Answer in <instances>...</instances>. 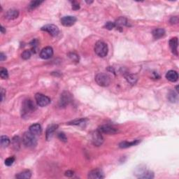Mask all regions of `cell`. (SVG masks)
<instances>
[{
  "label": "cell",
  "instance_id": "cell-1",
  "mask_svg": "<svg viewBox=\"0 0 179 179\" xmlns=\"http://www.w3.org/2000/svg\"><path fill=\"white\" fill-rule=\"evenodd\" d=\"M36 109V107L35 104H34V103L33 102V101L31 100H25L22 105V111H21L22 117H29L30 114H31L32 112L35 111Z\"/></svg>",
  "mask_w": 179,
  "mask_h": 179
},
{
  "label": "cell",
  "instance_id": "cell-2",
  "mask_svg": "<svg viewBox=\"0 0 179 179\" xmlns=\"http://www.w3.org/2000/svg\"><path fill=\"white\" fill-rule=\"evenodd\" d=\"M23 143L26 147L34 148L37 145V140H36V136L30 132L29 131H27L23 134Z\"/></svg>",
  "mask_w": 179,
  "mask_h": 179
},
{
  "label": "cell",
  "instance_id": "cell-3",
  "mask_svg": "<svg viewBox=\"0 0 179 179\" xmlns=\"http://www.w3.org/2000/svg\"><path fill=\"white\" fill-rule=\"evenodd\" d=\"M94 52L98 56L101 57H104L107 55L109 48L107 44L102 41H99L95 44L94 46Z\"/></svg>",
  "mask_w": 179,
  "mask_h": 179
},
{
  "label": "cell",
  "instance_id": "cell-4",
  "mask_svg": "<svg viewBox=\"0 0 179 179\" xmlns=\"http://www.w3.org/2000/svg\"><path fill=\"white\" fill-rule=\"evenodd\" d=\"M95 81L102 87H107L111 83V78L104 73H99L95 76Z\"/></svg>",
  "mask_w": 179,
  "mask_h": 179
},
{
  "label": "cell",
  "instance_id": "cell-5",
  "mask_svg": "<svg viewBox=\"0 0 179 179\" xmlns=\"http://www.w3.org/2000/svg\"><path fill=\"white\" fill-rule=\"evenodd\" d=\"M35 100L37 105L41 107L46 106L51 103V99L48 97L41 93H36L35 94Z\"/></svg>",
  "mask_w": 179,
  "mask_h": 179
},
{
  "label": "cell",
  "instance_id": "cell-6",
  "mask_svg": "<svg viewBox=\"0 0 179 179\" xmlns=\"http://www.w3.org/2000/svg\"><path fill=\"white\" fill-rule=\"evenodd\" d=\"M42 31H45L53 36H57L60 33V29L57 26L53 24L46 25L41 28Z\"/></svg>",
  "mask_w": 179,
  "mask_h": 179
},
{
  "label": "cell",
  "instance_id": "cell-7",
  "mask_svg": "<svg viewBox=\"0 0 179 179\" xmlns=\"http://www.w3.org/2000/svg\"><path fill=\"white\" fill-rule=\"evenodd\" d=\"M72 100V96L69 92L64 91L62 92L60 97V100L59 102V105L60 107H65L66 105H68Z\"/></svg>",
  "mask_w": 179,
  "mask_h": 179
},
{
  "label": "cell",
  "instance_id": "cell-8",
  "mask_svg": "<svg viewBox=\"0 0 179 179\" xmlns=\"http://www.w3.org/2000/svg\"><path fill=\"white\" fill-rule=\"evenodd\" d=\"M97 130L100 131L101 134H115L118 131V130L116 128H113L109 125H103L100 126L98 128Z\"/></svg>",
  "mask_w": 179,
  "mask_h": 179
},
{
  "label": "cell",
  "instance_id": "cell-9",
  "mask_svg": "<svg viewBox=\"0 0 179 179\" xmlns=\"http://www.w3.org/2000/svg\"><path fill=\"white\" fill-rule=\"evenodd\" d=\"M92 144L96 146H100L103 142V138L98 130L94 131L92 134Z\"/></svg>",
  "mask_w": 179,
  "mask_h": 179
},
{
  "label": "cell",
  "instance_id": "cell-10",
  "mask_svg": "<svg viewBox=\"0 0 179 179\" xmlns=\"http://www.w3.org/2000/svg\"><path fill=\"white\" fill-rule=\"evenodd\" d=\"M53 55V49L52 47L47 46L42 49L40 52V57L44 60L50 59Z\"/></svg>",
  "mask_w": 179,
  "mask_h": 179
},
{
  "label": "cell",
  "instance_id": "cell-11",
  "mask_svg": "<svg viewBox=\"0 0 179 179\" xmlns=\"http://www.w3.org/2000/svg\"><path fill=\"white\" fill-rule=\"evenodd\" d=\"M137 178L144 179H152L154 178V173L151 171L140 169V171L137 174H135Z\"/></svg>",
  "mask_w": 179,
  "mask_h": 179
},
{
  "label": "cell",
  "instance_id": "cell-12",
  "mask_svg": "<svg viewBox=\"0 0 179 179\" xmlns=\"http://www.w3.org/2000/svg\"><path fill=\"white\" fill-rule=\"evenodd\" d=\"M77 19L76 17L72 16H64L61 18V23L65 27H71L76 23Z\"/></svg>",
  "mask_w": 179,
  "mask_h": 179
},
{
  "label": "cell",
  "instance_id": "cell-13",
  "mask_svg": "<svg viewBox=\"0 0 179 179\" xmlns=\"http://www.w3.org/2000/svg\"><path fill=\"white\" fill-rule=\"evenodd\" d=\"M57 128H58V125L55 124L50 125L47 128L46 131V139L47 141H50L52 137H53V134L55 133V131L57 130Z\"/></svg>",
  "mask_w": 179,
  "mask_h": 179
},
{
  "label": "cell",
  "instance_id": "cell-14",
  "mask_svg": "<svg viewBox=\"0 0 179 179\" xmlns=\"http://www.w3.org/2000/svg\"><path fill=\"white\" fill-rule=\"evenodd\" d=\"M169 47L171 48L172 53L174 55H175L176 56H178V38L174 37L170 39L169 42Z\"/></svg>",
  "mask_w": 179,
  "mask_h": 179
},
{
  "label": "cell",
  "instance_id": "cell-15",
  "mask_svg": "<svg viewBox=\"0 0 179 179\" xmlns=\"http://www.w3.org/2000/svg\"><path fill=\"white\" fill-rule=\"evenodd\" d=\"M88 177L90 179H101L104 178V175L101 170L94 169L89 172Z\"/></svg>",
  "mask_w": 179,
  "mask_h": 179
},
{
  "label": "cell",
  "instance_id": "cell-16",
  "mask_svg": "<svg viewBox=\"0 0 179 179\" xmlns=\"http://www.w3.org/2000/svg\"><path fill=\"white\" fill-rule=\"evenodd\" d=\"M19 16V11L16 9H9L5 14V18L8 20H14Z\"/></svg>",
  "mask_w": 179,
  "mask_h": 179
},
{
  "label": "cell",
  "instance_id": "cell-17",
  "mask_svg": "<svg viewBox=\"0 0 179 179\" xmlns=\"http://www.w3.org/2000/svg\"><path fill=\"white\" fill-rule=\"evenodd\" d=\"M166 79L171 82H176L178 81V74L176 71L170 70L166 74Z\"/></svg>",
  "mask_w": 179,
  "mask_h": 179
},
{
  "label": "cell",
  "instance_id": "cell-18",
  "mask_svg": "<svg viewBox=\"0 0 179 179\" xmlns=\"http://www.w3.org/2000/svg\"><path fill=\"white\" fill-rule=\"evenodd\" d=\"M116 27L117 29H121L125 26H128V21L125 17H120L115 22Z\"/></svg>",
  "mask_w": 179,
  "mask_h": 179
},
{
  "label": "cell",
  "instance_id": "cell-19",
  "mask_svg": "<svg viewBox=\"0 0 179 179\" xmlns=\"http://www.w3.org/2000/svg\"><path fill=\"white\" fill-rule=\"evenodd\" d=\"M29 131L35 136L40 135L42 131V126L39 123L32 125L29 127Z\"/></svg>",
  "mask_w": 179,
  "mask_h": 179
},
{
  "label": "cell",
  "instance_id": "cell-20",
  "mask_svg": "<svg viewBox=\"0 0 179 179\" xmlns=\"http://www.w3.org/2000/svg\"><path fill=\"white\" fill-rule=\"evenodd\" d=\"M141 141L140 140H134L133 141H122L121 143L119 144V148H128L131 146H137L139 144Z\"/></svg>",
  "mask_w": 179,
  "mask_h": 179
},
{
  "label": "cell",
  "instance_id": "cell-21",
  "mask_svg": "<svg viewBox=\"0 0 179 179\" xmlns=\"http://www.w3.org/2000/svg\"><path fill=\"white\" fill-rule=\"evenodd\" d=\"M165 34V30L163 28H157L153 31V36L155 39H159L163 37Z\"/></svg>",
  "mask_w": 179,
  "mask_h": 179
},
{
  "label": "cell",
  "instance_id": "cell-22",
  "mask_svg": "<svg viewBox=\"0 0 179 179\" xmlns=\"http://www.w3.org/2000/svg\"><path fill=\"white\" fill-rule=\"evenodd\" d=\"M32 177V173L29 170H26L17 174L16 178L18 179H29Z\"/></svg>",
  "mask_w": 179,
  "mask_h": 179
},
{
  "label": "cell",
  "instance_id": "cell-23",
  "mask_svg": "<svg viewBox=\"0 0 179 179\" xmlns=\"http://www.w3.org/2000/svg\"><path fill=\"white\" fill-rule=\"evenodd\" d=\"M125 79L129 83H130L131 85H135L137 83L138 78L134 74H126L125 76Z\"/></svg>",
  "mask_w": 179,
  "mask_h": 179
},
{
  "label": "cell",
  "instance_id": "cell-24",
  "mask_svg": "<svg viewBox=\"0 0 179 179\" xmlns=\"http://www.w3.org/2000/svg\"><path fill=\"white\" fill-rule=\"evenodd\" d=\"M167 98L168 100H169L170 102L175 103L178 101V94L176 93V92H174V90H171V91H169V93H168Z\"/></svg>",
  "mask_w": 179,
  "mask_h": 179
},
{
  "label": "cell",
  "instance_id": "cell-25",
  "mask_svg": "<svg viewBox=\"0 0 179 179\" xmlns=\"http://www.w3.org/2000/svg\"><path fill=\"white\" fill-rule=\"evenodd\" d=\"M11 143L9 138L6 136H2L1 137V146L3 148H6L9 146Z\"/></svg>",
  "mask_w": 179,
  "mask_h": 179
},
{
  "label": "cell",
  "instance_id": "cell-26",
  "mask_svg": "<svg viewBox=\"0 0 179 179\" xmlns=\"http://www.w3.org/2000/svg\"><path fill=\"white\" fill-rule=\"evenodd\" d=\"M86 121H87V119H85V118H81V119L74 120L72 122H69L68 123V125H81L85 124Z\"/></svg>",
  "mask_w": 179,
  "mask_h": 179
},
{
  "label": "cell",
  "instance_id": "cell-27",
  "mask_svg": "<svg viewBox=\"0 0 179 179\" xmlns=\"http://www.w3.org/2000/svg\"><path fill=\"white\" fill-rule=\"evenodd\" d=\"M43 1H32L30 2V4H29V10H32L34 9V8H37L38 6H39L41 4L43 3Z\"/></svg>",
  "mask_w": 179,
  "mask_h": 179
},
{
  "label": "cell",
  "instance_id": "cell-28",
  "mask_svg": "<svg viewBox=\"0 0 179 179\" xmlns=\"http://www.w3.org/2000/svg\"><path fill=\"white\" fill-rule=\"evenodd\" d=\"M20 139L19 137H15L14 139H13V146H14L15 149L18 150L19 148H20Z\"/></svg>",
  "mask_w": 179,
  "mask_h": 179
},
{
  "label": "cell",
  "instance_id": "cell-29",
  "mask_svg": "<svg viewBox=\"0 0 179 179\" xmlns=\"http://www.w3.org/2000/svg\"><path fill=\"white\" fill-rule=\"evenodd\" d=\"M32 56V51L29 50H25V51L23 52L22 55H21V57L23 60H28Z\"/></svg>",
  "mask_w": 179,
  "mask_h": 179
},
{
  "label": "cell",
  "instance_id": "cell-30",
  "mask_svg": "<svg viewBox=\"0 0 179 179\" xmlns=\"http://www.w3.org/2000/svg\"><path fill=\"white\" fill-rule=\"evenodd\" d=\"M0 76L2 79H7L8 78V72L6 69L5 68H1V71H0Z\"/></svg>",
  "mask_w": 179,
  "mask_h": 179
},
{
  "label": "cell",
  "instance_id": "cell-31",
  "mask_svg": "<svg viewBox=\"0 0 179 179\" xmlns=\"http://www.w3.org/2000/svg\"><path fill=\"white\" fill-rule=\"evenodd\" d=\"M30 45H31L32 52H33V53H36V51H37L38 41L36 39H34L31 43H30Z\"/></svg>",
  "mask_w": 179,
  "mask_h": 179
},
{
  "label": "cell",
  "instance_id": "cell-32",
  "mask_svg": "<svg viewBox=\"0 0 179 179\" xmlns=\"http://www.w3.org/2000/svg\"><path fill=\"white\" fill-rule=\"evenodd\" d=\"M68 56H69V57L70 59L72 60V61L79 62V55H78L77 54L74 53H70L68 54Z\"/></svg>",
  "mask_w": 179,
  "mask_h": 179
},
{
  "label": "cell",
  "instance_id": "cell-33",
  "mask_svg": "<svg viewBox=\"0 0 179 179\" xmlns=\"http://www.w3.org/2000/svg\"><path fill=\"white\" fill-rule=\"evenodd\" d=\"M115 27H116L115 23L111 22V21H109V22H107L105 24V25H104V28H105V29H109V30L113 29V28H115Z\"/></svg>",
  "mask_w": 179,
  "mask_h": 179
},
{
  "label": "cell",
  "instance_id": "cell-34",
  "mask_svg": "<svg viewBox=\"0 0 179 179\" xmlns=\"http://www.w3.org/2000/svg\"><path fill=\"white\" fill-rule=\"evenodd\" d=\"M14 162H15L14 157H8V158L5 160V165L8 166V167H10V166H11L14 163Z\"/></svg>",
  "mask_w": 179,
  "mask_h": 179
},
{
  "label": "cell",
  "instance_id": "cell-35",
  "mask_svg": "<svg viewBox=\"0 0 179 179\" xmlns=\"http://www.w3.org/2000/svg\"><path fill=\"white\" fill-rule=\"evenodd\" d=\"M57 137L59 138V139L60 141H63V142H66L67 141V138H66V135L64 134L63 132H60L57 134Z\"/></svg>",
  "mask_w": 179,
  "mask_h": 179
},
{
  "label": "cell",
  "instance_id": "cell-36",
  "mask_svg": "<svg viewBox=\"0 0 179 179\" xmlns=\"http://www.w3.org/2000/svg\"><path fill=\"white\" fill-rule=\"evenodd\" d=\"M170 23L171 24L174 25V24H177L178 23V16H173L171 17V19H170Z\"/></svg>",
  "mask_w": 179,
  "mask_h": 179
},
{
  "label": "cell",
  "instance_id": "cell-37",
  "mask_svg": "<svg viewBox=\"0 0 179 179\" xmlns=\"http://www.w3.org/2000/svg\"><path fill=\"white\" fill-rule=\"evenodd\" d=\"M72 3V9L73 10H79L80 8L79 4L77 3L76 2H73Z\"/></svg>",
  "mask_w": 179,
  "mask_h": 179
},
{
  "label": "cell",
  "instance_id": "cell-38",
  "mask_svg": "<svg viewBox=\"0 0 179 179\" xmlns=\"http://www.w3.org/2000/svg\"><path fill=\"white\" fill-rule=\"evenodd\" d=\"M5 96H6V90H4V89H3V88H2V89H1L2 102H4V99H5Z\"/></svg>",
  "mask_w": 179,
  "mask_h": 179
},
{
  "label": "cell",
  "instance_id": "cell-39",
  "mask_svg": "<svg viewBox=\"0 0 179 179\" xmlns=\"http://www.w3.org/2000/svg\"><path fill=\"white\" fill-rule=\"evenodd\" d=\"M74 171H71V170H69V171H66L65 172V176H67V177H72L74 176Z\"/></svg>",
  "mask_w": 179,
  "mask_h": 179
},
{
  "label": "cell",
  "instance_id": "cell-40",
  "mask_svg": "<svg viewBox=\"0 0 179 179\" xmlns=\"http://www.w3.org/2000/svg\"><path fill=\"white\" fill-rule=\"evenodd\" d=\"M6 59V55H4L3 53H0V61L2 62V61H4V60H5Z\"/></svg>",
  "mask_w": 179,
  "mask_h": 179
},
{
  "label": "cell",
  "instance_id": "cell-41",
  "mask_svg": "<svg viewBox=\"0 0 179 179\" xmlns=\"http://www.w3.org/2000/svg\"><path fill=\"white\" fill-rule=\"evenodd\" d=\"M0 29H1V32H2V34H4V33H6V29L5 28H4L3 26H1V28H0Z\"/></svg>",
  "mask_w": 179,
  "mask_h": 179
}]
</instances>
